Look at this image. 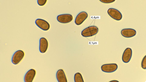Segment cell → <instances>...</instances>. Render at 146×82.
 Returning <instances> with one entry per match:
<instances>
[{
  "label": "cell",
  "instance_id": "6da1fadb",
  "mask_svg": "<svg viewBox=\"0 0 146 82\" xmlns=\"http://www.w3.org/2000/svg\"><path fill=\"white\" fill-rule=\"evenodd\" d=\"M98 31V28L94 26H88L84 29L81 32L82 35L84 37H89L96 34Z\"/></svg>",
  "mask_w": 146,
  "mask_h": 82
},
{
  "label": "cell",
  "instance_id": "7a4b0ae2",
  "mask_svg": "<svg viewBox=\"0 0 146 82\" xmlns=\"http://www.w3.org/2000/svg\"><path fill=\"white\" fill-rule=\"evenodd\" d=\"M25 55L24 52L21 50L15 52L13 54L12 62L15 65L18 64L23 58Z\"/></svg>",
  "mask_w": 146,
  "mask_h": 82
},
{
  "label": "cell",
  "instance_id": "3957f363",
  "mask_svg": "<svg viewBox=\"0 0 146 82\" xmlns=\"http://www.w3.org/2000/svg\"><path fill=\"white\" fill-rule=\"evenodd\" d=\"M107 13L113 19L120 20L122 18V16L121 13L118 10L113 8L108 9Z\"/></svg>",
  "mask_w": 146,
  "mask_h": 82
},
{
  "label": "cell",
  "instance_id": "277c9868",
  "mask_svg": "<svg viewBox=\"0 0 146 82\" xmlns=\"http://www.w3.org/2000/svg\"><path fill=\"white\" fill-rule=\"evenodd\" d=\"M117 65L115 63L106 64L103 65L101 67L102 70L105 72L110 73L117 70Z\"/></svg>",
  "mask_w": 146,
  "mask_h": 82
},
{
  "label": "cell",
  "instance_id": "5b68a950",
  "mask_svg": "<svg viewBox=\"0 0 146 82\" xmlns=\"http://www.w3.org/2000/svg\"><path fill=\"white\" fill-rule=\"evenodd\" d=\"M72 16L70 14H63L58 15L57 19L58 22L62 23H67L71 22L73 20Z\"/></svg>",
  "mask_w": 146,
  "mask_h": 82
},
{
  "label": "cell",
  "instance_id": "8992f818",
  "mask_svg": "<svg viewBox=\"0 0 146 82\" xmlns=\"http://www.w3.org/2000/svg\"><path fill=\"white\" fill-rule=\"evenodd\" d=\"M36 25L43 30L47 31L50 28L49 24L46 20L40 19H36L35 21Z\"/></svg>",
  "mask_w": 146,
  "mask_h": 82
},
{
  "label": "cell",
  "instance_id": "52a82bcc",
  "mask_svg": "<svg viewBox=\"0 0 146 82\" xmlns=\"http://www.w3.org/2000/svg\"><path fill=\"white\" fill-rule=\"evenodd\" d=\"M88 17L87 13L85 11H82L79 13L76 16L75 23L78 25L81 24Z\"/></svg>",
  "mask_w": 146,
  "mask_h": 82
},
{
  "label": "cell",
  "instance_id": "ba28073f",
  "mask_svg": "<svg viewBox=\"0 0 146 82\" xmlns=\"http://www.w3.org/2000/svg\"><path fill=\"white\" fill-rule=\"evenodd\" d=\"M132 50L131 48H127L124 50L122 57V60L125 63L129 62L132 57Z\"/></svg>",
  "mask_w": 146,
  "mask_h": 82
},
{
  "label": "cell",
  "instance_id": "9c48e42d",
  "mask_svg": "<svg viewBox=\"0 0 146 82\" xmlns=\"http://www.w3.org/2000/svg\"><path fill=\"white\" fill-rule=\"evenodd\" d=\"M121 34L125 37L131 38L136 35V31L135 30L132 28H125L121 30Z\"/></svg>",
  "mask_w": 146,
  "mask_h": 82
},
{
  "label": "cell",
  "instance_id": "30bf717a",
  "mask_svg": "<svg viewBox=\"0 0 146 82\" xmlns=\"http://www.w3.org/2000/svg\"><path fill=\"white\" fill-rule=\"evenodd\" d=\"M48 46V42L47 39L44 37L41 38L39 40V49L40 52L42 53H45Z\"/></svg>",
  "mask_w": 146,
  "mask_h": 82
},
{
  "label": "cell",
  "instance_id": "8fae6325",
  "mask_svg": "<svg viewBox=\"0 0 146 82\" xmlns=\"http://www.w3.org/2000/svg\"><path fill=\"white\" fill-rule=\"evenodd\" d=\"M36 73L35 69H32L29 70L25 74L24 81L25 82H32Z\"/></svg>",
  "mask_w": 146,
  "mask_h": 82
},
{
  "label": "cell",
  "instance_id": "7c38bea8",
  "mask_svg": "<svg viewBox=\"0 0 146 82\" xmlns=\"http://www.w3.org/2000/svg\"><path fill=\"white\" fill-rule=\"evenodd\" d=\"M56 77L58 82H67L64 72L62 69H60L57 71Z\"/></svg>",
  "mask_w": 146,
  "mask_h": 82
},
{
  "label": "cell",
  "instance_id": "4fadbf2b",
  "mask_svg": "<svg viewBox=\"0 0 146 82\" xmlns=\"http://www.w3.org/2000/svg\"><path fill=\"white\" fill-rule=\"evenodd\" d=\"M74 79V82H84L82 75L79 72L75 74Z\"/></svg>",
  "mask_w": 146,
  "mask_h": 82
},
{
  "label": "cell",
  "instance_id": "5bb4252c",
  "mask_svg": "<svg viewBox=\"0 0 146 82\" xmlns=\"http://www.w3.org/2000/svg\"><path fill=\"white\" fill-rule=\"evenodd\" d=\"M141 67L143 69H146V55L143 58L141 62Z\"/></svg>",
  "mask_w": 146,
  "mask_h": 82
},
{
  "label": "cell",
  "instance_id": "9a60e30c",
  "mask_svg": "<svg viewBox=\"0 0 146 82\" xmlns=\"http://www.w3.org/2000/svg\"><path fill=\"white\" fill-rule=\"evenodd\" d=\"M47 1L46 0H38L37 2L39 5L42 6L46 3Z\"/></svg>",
  "mask_w": 146,
  "mask_h": 82
},
{
  "label": "cell",
  "instance_id": "2e32d148",
  "mask_svg": "<svg viewBox=\"0 0 146 82\" xmlns=\"http://www.w3.org/2000/svg\"><path fill=\"white\" fill-rule=\"evenodd\" d=\"M102 2L105 3H113L115 1V0H100Z\"/></svg>",
  "mask_w": 146,
  "mask_h": 82
},
{
  "label": "cell",
  "instance_id": "e0dca14e",
  "mask_svg": "<svg viewBox=\"0 0 146 82\" xmlns=\"http://www.w3.org/2000/svg\"><path fill=\"white\" fill-rule=\"evenodd\" d=\"M109 82H119L118 81L116 80H113L109 81Z\"/></svg>",
  "mask_w": 146,
  "mask_h": 82
}]
</instances>
